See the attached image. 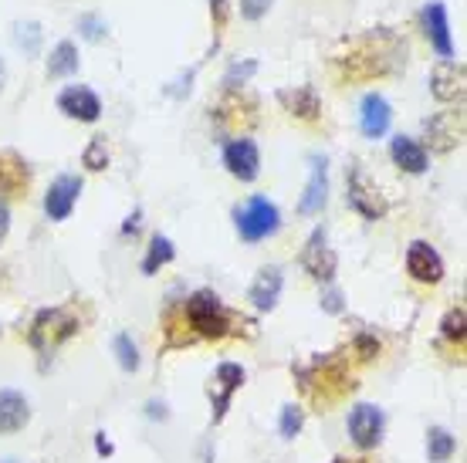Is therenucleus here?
Here are the masks:
<instances>
[{"label": "nucleus", "mask_w": 467, "mask_h": 463, "mask_svg": "<svg viewBox=\"0 0 467 463\" xmlns=\"http://www.w3.org/2000/svg\"><path fill=\"white\" fill-rule=\"evenodd\" d=\"M403 65H407V41L389 27H373L362 35L342 37L332 51V75L342 85L389 78Z\"/></svg>", "instance_id": "nucleus-1"}, {"label": "nucleus", "mask_w": 467, "mask_h": 463, "mask_svg": "<svg viewBox=\"0 0 467 463\" xmlns=\"http://www.w3.org/2000/svg\"><path fill=\"white\" fill-rule=\"evenodd\" d=\"M295 383L302 389V396L316 406L318 413H328L339 403H346L352 393H356V376L349 369V359L346 355H312L308 362L295 365Z\"/></svg>", "instance_id": "nucleus-2"}, {"label": "nucleus", "mask_w": 467, "mask_h": 463, "mask_svg": "<svg viewBox=\"0 0 467 463\" xmlns=\"http://www.w3.org/2000/svg\"><path fill=\"white\" fill-rule=\"evenodd\" d=\"M183 318H187L193 338H211V342L234 335V324L241 322L211 288H200L190 294L183 302Z\"/></svg>", "instance_id": "nucleus-3"}, {"label": "nucleus", "mask_w": 467, "mask_h": 463, "mask_svg": "<svg viewBox=\"0 0 467 463\" xmlns=\"http://www.w3.org/2000/svg\"><path fill=\"white\" fill-rule=\"evenodd\" d=\"M78 328H82V322L71 308H41L35 314L31 328H27V342H31L37 355H51V352H58L65 342L78 335Z\"/></svg>", "instance_id": "nucleus-4"}, {"label": "nucleus", "mask_w": 467, "mask_h": 463, "mask_svg": "<svg viewBox=\"0 0 467 463\" xmlns=\"http://www.w3.org/2000/svg\"><path fill=\"white\" fill-rule=\"evenodd\" d=\"M346 203L359 213L362 221H383L389 213L383 190L376 186V180L366 173V166H359V162H352L346 170Z\"/></svg>", "instance_id": "nucleus-5"}, {"label": "nucleus", "mask_w": 467, "mask_h": 463, "mask_svg": "<svg viewBox=\"0 0 467 463\" xmlns=\"http://www.w3.org/2000/svg\"><path fill=\"white\" fill-rule=\"evenodd\" d=\"M234 223H237L241 241L261 243V241H268V237H275V233H278L281 213L268 197H251V200H244L241 207L234 210Z\"/></svg>", "instance_id": "nucleus-6"}, {"label": "nucleus", "mask_w": 467, "mask_h": 463, "mask_svg": "<svg viewBox=\"0 0 467 463\" xmlns=\"http://www.w3.org/2000/svg\"><path fill=\"white\" fill-rule=\"evenodd\" d=\"M213 126L227 132V136H244L247 129L257 126V98L244 88L237 92H223L217 105L211 108Z\"/></svg>", "instance_id": "nucleus-7"}, {"label": "nucleus", "mask_w": 467, "mask_h": 463, "mask_svg": "<svg viewBox=\"0 0 467 463\" xmlns=\"http://www.w3.org/2000/svg\"><path fill=\"white\" fill-rule=\"evenodd\" d=\"M346 427H349V437L359 450H376V447L383 443L386 417H383V409H379V406L359 403V406H352L349 423H346Z\"/></svg>", "instance_id": "nucleus-8"}, {"label": "nucleus", "mask_w": 467, "mask_h": 463, "mask_svg": "<svg viewBox=\"0 0 467 463\" xmlns=\"http://www.w3.org/2000/svg\"><path fill=\"white\" fill-rule=\"evenodd\" d=\"M431 95L444 105H461L467 95V68L464 61H437L431 71Z\"/></svg>", "instance_id": "nucleus-9"}, {"label": "nucleus", "mask_w": 467, "mask_h": 463, "mask_svg": "<svg viewBox=\"0 0 467 463\" xmlns=\"http://www.w3.org/2000/svg\"><path fill=\"white\" fill-rule=\"evenodd\" d=\"M427 142L437 152H451L464 142V108H451V112H437L423 122Z\"/></svg>", "instance_id": "nucleus-10"}, {"label": "nucleus", "mask_w": 467, "mask_h": 463, "mask_svg": "<svg viewBox=\"0 0 467 463\" xmlns=\"http://www.w3.org/2000/svg\"><path fill=\"white\" fill-rule=\"evenodd\" d=\"M302 267L316 281H326V284L336 278L339 257H336V251H332V247L326 243V227H316V231H312V237L305 241V247H302Z\"/></svg>", "instance_id": "nucleus-11"}, {"label": "nucleus", "mask_w": 467, "mask_h": 463, "mask_svg": "<svg viewBox=\"0 0 467 463\" xmlns=\"http://www.w3.org/2000/svg\"><path fill=\"white\" fill-rule=\"evenodd\" d=\"M223 166H227V173L234 180H241V183H254L257 173H261V152H257L254 139H247V136H237L223 146Z\"/></svg>", "instance_id": "nucleus-12"}, {"label": "nucleus", "mask_w": 467, "mask_h": 463, "mask_svg": "<svg viewBox=\"0 0 467 463\" xmlns=\"http://www.w3.org/2000/svg\"><path fill=\"white\" fill-rule=\"evenodd\" d=\"M407 274L417 284H441L444 281V257L427 241H413L407 247Z\"/></svg>", "instance_id": "nucleus-13"}, {"label": "nucleus", "mask_w": 467, "mask_h": 463, "mask_svg": "<svg viewBox=\"0 0 467 463\" xmlns=\"http://www.w3.org/2000/svg\"><path fill=\"white\" fill-rule=\"evenodd\" d=\"M78 197H82V176L61 173L55 183L47 186V193H45L47 221H68L75 203H78Z\"/></svg>", "instance_id": "nucleus-14"}, {"label": "nucleus", "mask_w": 467, "mask_h": 463, "mask_svg": "<svg viewBox=\"0 0 467 463\" xmlns=\"http://www.w3.org/2000/svg\"><path fill=\"white\" fill-rule=\"evenodd\" d=\"M420 24H423V31H427V41L433 45V51L441 55V61L454 58V37H451V21H447V7L441 4V0H431V4H423Z\"/></svg>", "instance_id": "nucleus-15"}, {"label": "nucleus", "mask_w": 467, "mask_h": 463, "mask_svg": "<svg viewBox=\"0 0 467 463\" xmlns=\"http://www.w3.org/2000/svg\"><path fill=\"white\" fill-rule=\"evenodd\" d=\"M244 386V369L237 362H221L217 372H213V386H211V406H213V423H221L231 409L234 393Z\"/></svg>", "instance_id": "nucleus-16"}, {"label": "nucleus", "mask_w": 467, "mask_h": 463, "mask_svg": "<svg viewBox=\"0 0 467 463\" xmlns=\"http://www.w3.org/2000/svg\"><path fill=\"white\" fill-rule=\"evenodd\" d=\"M328 200V162L326 156H312L308 159V183H305V193L298 200V213L302 217H316L322 213Z\"/></svg>", "instance_id": "nucleus-17"}, {"label": "nucleus", "mask_w": 467, "mask_h": 463, "mask_svg": "<svg viewBox=\"0 0 467 463\" xmlns=\"http://www.w3.org/2000/svg\"><path fill=\"white\" fill-rule=\"evenodd\" d=\"M31 190V166L21 152L0 149V197H27Z\"/></svg>", "instance_id": "nucleus-18"}, {"label": "nucleus", "mask_w": 467, "mask_h": 463, "mask_svg": "<svg viewBox=\"0 0 467 463\" xmlns=\"http://www.w3.org/2000/svg\"><path fill=\"white\" fill-rule=\"evenodd\" d=\"M58 112H65L68 118H78V122H99L102 98L85 85H68L65 92H58Z\"/></svg>", "instance_id": "nucleus-19"}, {"label": "nucleus", "mask_w": 467, "mask_h": 463, "mask_svg": "<svg viewBox=\"0 0 467 463\" xmlns=\"http://www.w3.org/2000/svg\"><path fill=\"white\" fill-rule=\"evenodd\" d=\"M393 122V108L379 92H366L359 102V129L366 139H383Z\"/></svg>", "instance_id": "nucleus-20"}, {"label": "nucleus", "mask_w": 467, "mask_h": 463, "mask_svg": "<svg viewBox=\"0 0 467 463\" xmlns=\"http://www.w3.org/2000/svg\"><path fill=\"white\" fill-rule=\"evenodd\" d=\"M278 102L285 105V112L302 122H318L322 118V98H318L316 85H295V88H281Z\"/></svg>", "instance_id": "nucleus-21"}, {"label": "nucleus", "mask_w": 467, "mask_h": 463, "mask_svg": "<svg viewBox=\"0 0 467 463\" xmlns=\"http://www.w3.org/2000/svg\"><path fill=\"white\" fill-rule=\"evenodd\" d=\"M281 288H285V274H281V267H261L254 284L247 288V302L254 304L257 312H271L281 298Z\"/></svg>", "instance_id": "nucleus-22"}, {"label": "nucleus", "mask_w": 467, "mask_h": 463, "mask_svg": "<svg viewBox=\"0 0 467 463\" xmlns=\"http://www.w3.org/2000/svg\"><path fill=\"white\" fill-rule=\"evenodd\" d=\"M389 156H393V162H397L403 173H413V176L427 173V162H431L427 146L420 139H413V136H397V139L389 142Z\"/></svg>", "instance_id": "nucleus-23"}, {"label": "nucleus", "mask_w": 467, "mask_h": 463, "mask_svg": "<svg viewBox=\"0 0 467 463\" xmlns=\"http://www.w3.org/2000/svg\"><path fill=\"white\" fill-rule=\"evenodd\" d=\"M27 419H31L27 399L14 389H0V433H17L27 427Z\"/></svg>", "instance_id": "nucleus-24"}, {"label": "nucleus", "mask_w": 467, "mask_h": 463, "mask_svg": "<svg viewBox=\"0 0 467 463\" xmlns=\"http://www.w3.org/2000/svg\"><path fill=\"white\" fill-rule=\"evenodd\" d=\"M78 65H82V58H78L75 41H58L47 55V78H71Z\"/></svg>", "instance_id": "nucleus-25"}, {"label": "nucleus", "mask_w": 467, "mask_h": 463, "mask_svg": "<svg viewBox=\"0 0 467 463\" xmlns=\"http://www.w3.org/2000/svg\"><path fill=\"white\" fill-rule=\"evenodd\" d=\"M163 335L170 348H183V345H190V342H197L193 332H190L187 318H183V304H170L163 312Z\"/></svg>", "instance_id": "nucleus-26"}, {"label": "nucleus", "mask_w": 467, "mask_h": 463, "mask_svg": "<svg viewBox=\"0 0 467 463\" xmlns=\"http://www.w3.org/2000/svg\"><path fill=\"white\" fill-rule=\"evenodd\" d=\"M173 257H176L173 241L163 237V233H156V237L150 241V247H146V257H142V274H156V271L170 264Z\"/></svg>", "instance_id": "nucleus-27"}, {"label": "nucleus", "mask_w": 467, "mask_h": 463, "mask_svg": "<svg viewBox=\"0 0 467 463\" xmlns=\"http://www.w3.org/2000/svg\"><path fill=\"white\" fill-rule=\"evenodd\" d=\"M454 450H457V440L444 427H433L427 433V457H431V463H447L454 457Z\"/></svg>", "instance_id": "nucleus-28"}, {"label": "nucleus", "mask_w": 467, "mask_h": 463, "mask_svg": "<svg viewBox=\"0 0 467 463\" xmlns=\"http://www.w3.org/2000/svg\"><path fill=\"white\" fill-rule=\"evenodd\" d=\"M441 335H444L447 342H454L457 348H464V338H467V312H464V304H454V308L444 314V322H441Z\"/></svg>", "instance_id": "nucleus-29"}, {"label": "nucleus", "mask_w": 467, "mask_h": 463, "mask_svg": "<svg viewBox=\"0 0 467 463\" xmlns=\"http://www.w3.org/2000/svg\"><path fill=\"white\" fill-rule=\"evenodd\" d=\"M14 45L24 55H37L41 51V24L37 21H17L14 24Z\"/></svg>", "instance_id": "nucleus-30"}, {"label": "nucleus", "mask_w": 467, "mask_h": 463, "mask_svg": "<svg viewBox=\"0 0 467 463\" xmlns=\"http://www.w3.org/2000/svg\"><path fill=\"white\" fill-rule=\"evenodd\" d=\"M112 352H116V359H119V365H122V372H136V369H140V348H136L132 335L119 332V335L112 338Z\"/></svg>", "instance_id": "nucleus-31"}, {"label": "nucleus", "mask_w": 467, "mask_h": 463, "mask_svg": "<svg viewBox=\"0 0 467 463\" xmlns=\"http://www.w3.org/2000/svg\"><path fill=\"white\" fill-rule=\"evenodd\" d=\"M82 166L85 170H92V173H102L109 166V142L106 136H92L88 139V146H85L82 152Z\"/></svg>", "instance_id": "nucleus-32"}, {"label": "nucleus", "mask_w": 467, "mask_h": 463, "mask_svg": "<svg viewBox=\"0 0 467 463\" xmlns=\"http://www.w3.org/2000/svg\"><path fill=\"white\" fill-rule=\"evenodd\" d=\"M254 71H257V61H234L231 68L223 71V78H221L223 92H237V88H244Z\"/></svg>", "instance_id": "nucleus-33"}, {"label": "nucleus", "mask_w": 467, "mask_h": 463, "mask_svg": "<svg viewBox=\"0 0 467 463\" xmlns=\"http://www.w3.org/2000/svg\"><path fill=\"white\" fill-rule=\"evenodd\" d=\"M349 352H352V359L373 362V359H379L383 345H379V338L369 335V332H356V335H352V342H349Z\"/></svg>", "instance_id": "nucleus-34"}, {"label": "nucleus", "mask_w": 467, "mask_h": 463, "mask_svg": "<svg viewBox=\"0 0 467 463\" xmlns=\"http://www.w3.org/2000/svg\"><path fill=\"white\" fill-rule=\"evenodd\" d=\"M78 35H82L85 41H92V45L106 41V35H109L106 17H102V14H82V17H78Z\"/></svg>", "instance_id": "nucleus-35"}, {"label": "nucleus", "mask_w": 467, "mask_h": 463, "mask_svg": "<svg viewBox=\"0 0 467 463\" xmlns=\"http://www.w3.org/2000/svg\"><path fill=\"white\" fill-rule=\"evenodd\" d=\"M305 427V409L302 406H285L281 409V437L285 440H295Z\"/></svg>", "instance_id": "nucleus-36"}, {"label": "nucleus", "mask_w": 467, "mask_h": 463, "mask_svg": "<svg viewBox=\"0 0 467 463\" xmlns=\"http://www.w3.org/2000/svg\"><path fill=\"white\" fill-rule=\"evenodd\" d=\"M271 4L275 0H241V17L244 21H261L271 11Z\"/></svg>", "instance_id": "nucleus-37"}, {"label": "nucleus", "mask_w": 467, "mask_h": 463, "mask_svg": "<svg viewBox=\"0 0 467 463\" xmlns=\"http://www.w3.org/2000/svg\"><path fill=\"white\" fill-rule=\"evenodd\" d=\"M207 4H211L213 31H223V24H227V11H231V0H207Z\"/></svg>", "instance_id": "nucleus-38"}, {"label": "nucleus", "mask_w": 467, "mask_h": 463, "mask_svg": "<svg viewBox=\"0 0 467 463\" xmlns=\"http://www.w3.org/2000/svg\"><path fill=\"white\" fill-rule=\"evenodd\" d=\"M322 308H326L328 314H342V291L339 288H326L322 291Z\"/></svg>", "instance_id": "nucleus-39"}, {"label": "nucleus", "mask_w": 467, "mask_h": 463, "mask_svg": "<svg viewBox=\"0 0 467 463\" xmlns=\"http://www.w3.org/2000/svg\"><path fill=\"white\" fill-rule=\"evenodd\" d=\"M95 450H99V457H112L116 447H112V440H109L106 433H95Z\"/></svg>", "instance_id": "nucleus-40"}, {"label": "nucleus", "mask_w": 467, "mask_h": 463, "mask_svg": "<svg viewBox=\"0 0 467 463\" xmlns=\"http://www.w3.org/2000/svg\"><path fill=\"white\" fill-rule=\"evenodd\" d=\"M7 231H11V210H7V203L0 200V243H4Z\"/></svg>", "instance_id": "nucleus-41"}, {"label": "nucleus", "mask_w": 467, "mask_h": 463, "mask_svg": "<svg viewBox=\"0 0 467 463\" xmlns=\"http://www.w3.org/2000/svg\"><path fill=\"white\" fill-rule=\"evenodd\" d=\"M140 223H142V210H132L126 217V223H122V233H136L140 231Z\"/></svg>", "instance_id": "nucleus-42"}, {"label": "nucleus", "mask_w": 467, "mask_h": 463, "mask_svg": "<svg viewBox=\"0 0 467 463\" xmlns=\"http://www.w3.org/2000/svg\"><path fill=\"white\" fill-rule=\"evenodd\" d=\"M146 417H150V419H166L170 413H166L163 403H150V406H146Z\"/></svg>", "instance_id": "nucleus-43"}, {"label": "nucleus", "mask_w": 467, "mask_h": 463, "mask_svg": "<svg viewBox=\"0 0 467 463\" xmlns=\"http://www.w3.org/2000/svg\"><path fill=\"white\" fill-rule=\"evenodd\" d=\"M332 463H373V460H349V457H336Z\"/></svg>", "instance_id": "nucleus-44"}, {"label": "nucleus", "mask_w": 467, "mask_h": 463, "mask_svg": "<svg viewBox=\"0 0 467 463\" xmlns=\"http://www.w3.org/2000/svg\"><path fill=\"white\" fill-rule=\"evenodd\" d=\"M4 81H7V68H4V61H0V88H4Z\"/></svg>", "instance_id": "nucleus-45"}]
</instances>
